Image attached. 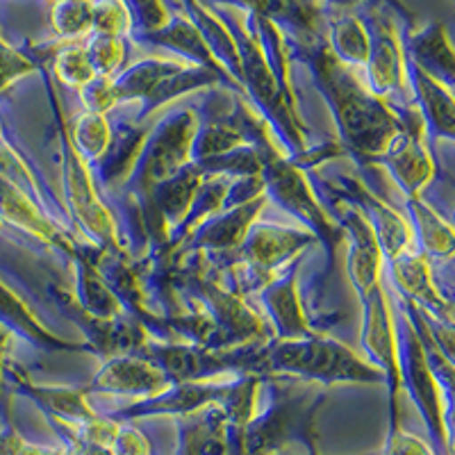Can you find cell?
Here are the masks:
<instances>
[{
    "mask_svg": "<svg viewBox=\"0 0 455 455\" xmlns=\"http://www.w3.org/2000/svg\"><path fill=\"white\" fill-rule=\"evenodd\" d=\"M103 383L108 385V389H125L128 392V389L156 387L160 383V376L146 364L124 360V363L112 364V369H105Z\"/></svg>",
    "mask_w": 455,
    "mask_h": 455,
    "instance_id": "cell-1",
    "label": "cell"
}]
</instances>
